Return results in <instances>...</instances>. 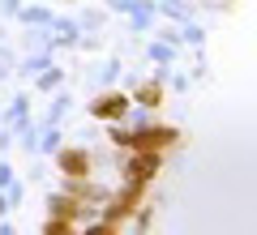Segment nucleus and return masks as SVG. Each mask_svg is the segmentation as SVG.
Wrapping results in <instances>:
<instances>
[{"instance_id":"nucleus-1","label":"nucleus","mask_w":257,"mask_h":235,"mask_svg":"<svg viewBox=\"0 0 257 235\" xmlns=\"http://www.w3.org/2000/svg\"><path fill=\"white\" fill-rule=\"evenodd\" d=\"M128 111V99L124 94H103L99 103H94V116H107V120H120Z\"/></svg>"},{"instance_id":"nucleus-2","label":"nucleus","mask_w":257,"mask_h":235,"mask_svg":"<svg viewBox=\"0 0 257 235\" xmlns=\"http://www.w3.org/2000/svg\"><path fill=\"white\" fill-rule=\"evenodd\" d=\"M155 171H159V158H155V154H142V158L128 163V180H150Z\"/></svg>"},{"instance_id":"nucleus-3","label":"nucleus","mask_w":257,"mask_h":235,"mask_svg":"<svg viewBox=\"0 0 257 235\" xmlns=\"http://www.w3.org/2000/svg\"><path fill=\"white\" fill-rule=\"evenodd\" d=\"M60 171L64 175H86V150H64L60 154Z\"/></svg>"},{"instance_id":"nucleus-4","label":"nucleus","mask_w":257,"mask_h":235,"mask_svg":"<svg viewBox=\"0 0 257 235\" xmlns=\"http://www.w3.org/2000/svg\"><path fill=\"white\" fill-rule=\"evenodd\" d=\"M47 26L56 30V39H60V43H77V30H82V26H77L73 18H52Z\"/></svg>"},{"instance_id":"nucleus-5","label":"nucleus","mask_w":257,"mask_h":235,"mask_svg":"<svg viewBox=\"0 0 257 235\" xmlns=\"http://www.w3.org/2000/svg\"><path fill=\"white\" fill-rule=\"evenodd\" d=\"M47 64H52V56H47V52H35V56H26V60L18 64V73H26V77H30V73H43Z\"/></svg>"},{"instance_id":"nucleus-6","label":"nucleus","mask_w":257,"mask_h":235,"mask_svg":"<svg viewBox=\"0 0 257 235\" xmlns=\"http://www.w3.org/2000/svg\"><path fill=\"white\" fill-rule=\"evenodd\" d=\"M64 111H69V94H56V103H52V111L43 116V124H60Z\"/></svg>"},{"instance_id":"nucleus-7","label":"nucleus","mask_w":257,"mask_h":235,"mask_svg":"<svg viewBox=\"0 0 257 235\" xmlns=\"http://www.w3.org/2000/svg\"><path fill=\"white\" fill-rule=\"evenodd\" d=\"M22 22H26V26H47L52 13H47V9H22Z\"/></svg>"},{"instance_id":"nucleus-8","label":"nucleus","mask_w":257,"mask_h":235,"mask_svg":"<svg viewBox=\"0 0 257 235\" xmlns=\"http://www.w3.org/2000/svg\"><path fill=\"white\" fill-rule=\"evenodd\" d=\"M26 107H30V94H18V99L9 103V111H5V120H22V116H26Z\"/></svg>"},{"instance_id":"nucleus-9","label":"nucleus","mask_w":257,"mask_h":235,"mask_svg":"<svg viewBox=\"0 0 257 235\" xmlns=\"http://www.w3.org/2000/svg\"><path fill=\"white\" fill-rule=\"evenodd\" d=\"M159 9H163L167 18H180V22H189V5H180V0H163Z\"/></svg>"},{"instance_id":"nucleus-10","label":"nucleus","mask_w":257,"mask_h":235,"mask_svg":"<svg viewBox=\"0 0 257 235\" xmlns=\"http://www.w3.org/2000/svg\"><path fill=\"white\" fill-rule=\"evenodd\" d=\"M39 90H56V86H60V73H56V69H43V77H39Z\"/></svg>"},{"instance_id":"nucleus-11","label":"nucleus","mask_w":257,"mask_h":235,"mask_svg":"<svg viewBox=\"0 0 257 235\" xmlns=\"http://www.w3.org/2000/svg\"><path fill=\"white\" fill-rule=\"evenodd\" d=\"M180 39H184V43H202V39H206V30H202V26H193V22H189Z\"/></svg>"},{"instance_id":"nucleus-12","label":"nucleus","mask_w":257,"mask_h":235,"mask_svg":"<svg viewBox=\"0 0 257 235\" xmlns=\"http://www.w3.org/2000/svg\"><path fill=\"white\" fill-rule=\"evenodd\" d=\"M150 56H155V60H172V56H176V47H167V43H155V47H150Z\"/></svg>"},{"instance_id":"nucleus-13","label":"nucleus","mask_w":257,"mask_h":235,"mask_svg":"<svg viewBox=\"0 0 257 235\" xmlns=\"http://www.w3.org/2000/svg\"><path fill=\"white\" fill-rule=\"evenodd\" d=\"M120 77V60H107V69H103V86H111Z\"/></svg>"},{"instance_id":"nucleus-14","label":"nucleus","mask_w":257,"mask_h":235,"mask_svg":"<svg viewBox=\"0 0 257 235\" xmlns=\"http://www.w3.org/2000/svg\"><path fill=\"white\" fill-rule=\"evenodd\" d=\"M86 235H116V226H111V222H94Z\"/></svg>"},{"instance_id":"nucleus-15","label":"nucleus","mask_w":257,"mask_h":235,"mask_svg":"<svg viewBox=\"0 0 257 235\" xmlns=\"http://www.w3.org/2000/svg\"><path fill=\"white\" fill-rule=\"evenodd\" d=\"M13 184V171H9V163H0V188H9Z\"/></svg>"},{"instance_id":"nucleus-16","label":"nucleus","mask_w":257,"mask_h":235,"mask_svg":"<svg viewBox=\"0 0 257 235\" xmlns=\"http://www.w3.org/2000/svg\"><path fill=\"white\" fill-rule=\"evenodd\" d=\"M9 64H13V52H0V77H9Z\"/></svg>"},{"instance_id":"nucleus-17","label":"nucleus","mask_w":257,"mask_h":235,"mask_svg":"<svg viewBox=\"0 0 257 235\" xmlns=\"http://www.w3.org/2000/svg\"><path fill=\"white\" fill-rule=\"evenodd\" d=\"M18 9H22L18 0H0V13H18Z\"/></svg>"},{"instance_id":"nucleus-18","label":"nucleus","mask_w":257,"mask_h":235,"mask_svg":"<svg viewBox=\"0 0 257 235\" xmlns=\"http://www.w3.org/2000/svg\"><path fill=\"white\" fill-rule=\"evenodd\" d=\"M9 209H13V205H9V197H5V192H0V218L9 214Z\"/></svg>"},{"instance_id":"nucleus-19","label":"nucleus","mask_w":257,"mask_h":235,"mask_svg":"<svg viewBox=\"0 0 257 235\" xmlns=\"http://www.w3.org/2000/svg\"><path fill=\"white\" fill-rule=\"evenodd\" d=\"M9 141H13V137H9V133H0V150H9Z\"/></svg>"},{"instance_id":"nucleus-20","label":"nucleus","mask_w":257,"mask_h":235,"mask_svg":"<svg viewBox=\"0 0 257 235\" xmlns=\"http://www.w3.org/2000/svg\"><path fill=\"white\" fill-rule=\"evenodd\" d=\"M0 235H13V226H9V222H0Z\"/></svg>"}]
</instances>
